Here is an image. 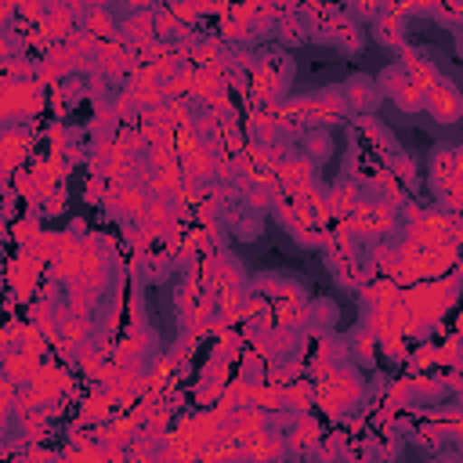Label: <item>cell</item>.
Listing matches in <instances>:
<instances>
[{"label": "cell", "instance_id": "6da1fadb", "mask_svg": "<svg viewBox=\"0 0 463 463\" xmlns=\"http://www.w3.org/2000/svg\"><path fill=\"white\" fill-rule=\"evenodd\" d=\"M275 239H279V250H264L260 242H257V250H260V257L257 260H250V268H264V271H271V268H282V271H300V264H307V260H315L311 253H304V250H297L282 232H275Z\"/></svg>", "mask_w": 463, "mask_h": 463}]
</instances>
